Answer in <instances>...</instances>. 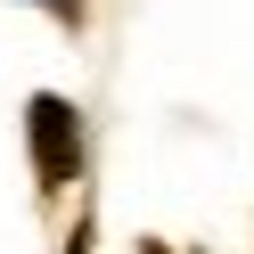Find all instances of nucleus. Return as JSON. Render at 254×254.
Segmentation results:
<instances>
[{"label":"nucleus","mask_w":254,"mask_h":254,"mask_svg":"<svg viewBox=\"0 0 254 254\" xmlns=\"http://www.w3.org/2000/svg\"><path fill=\"white\" fill-rule=\"evenodd\" d=\"M74 164H82V123H74V107L58 90H41L33 99V172H41V189L58 197L74 181Z\"/></svg>","instance_id":"f257e3e1"},{"label":"nucleus","mask_w":254,"mask_h":254,"mask_svg":"<svg viewBox=\"0 0 254 254\" xmlns=\"http://www.w3.org/2000/svg\"><path fill=\"white\" fill-rule=\"evenodd\" d=\"M139 254H164V246H139Z\"/></svg>","instance_id":"7ed1b4c3"},{"label":"nucleus","mask_w":254,"mask_h":254,"mask_svg":"<svg viewBox=\"0 0 254 254\" xmlns=\"http://www.w3.org/2000/svg\"><path fill=\"white\" fill-rule=\"evenodd\" d=\"M50 8H58V17H74V8H82V0H50Z\"/></svg>","instance_id":"f03ea898"}]
</instances>
